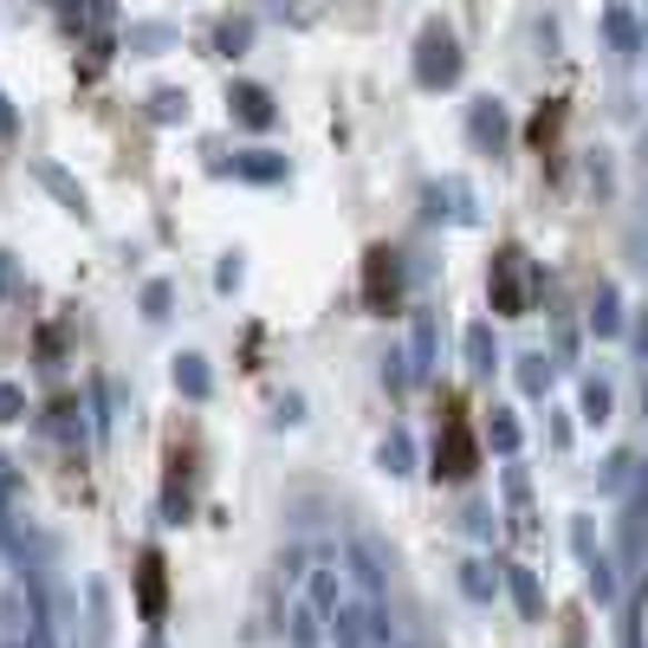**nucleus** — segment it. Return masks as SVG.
Instances as JSON below:
<instances>
[{
	"instance_id": "1",
	"label": "nucleus",
	"mask_w": 648,
	"mask_h": 648,
	"mask_svg": "<svg viewBox=\"0 0 648 648\" xmlns=\"http://www.w3.org/2000/svg\"><path fill=\"white\" fill-rule=\"evenodd\" d=\"M473 467H480V441H473L467 402L448 396L441 402V428H435V480H473Z\"/></svg>"
},
{
	"instance_id": "2",
	"label": "nucleus",
	"mask_w": 648,
	"mask_h": 648,
	"mask_svg": "<svg viewBox=\"0 0 648 648\" xmlns=\"http://www.w3.org/2000/svg\"><path fill=\"white\" fill-rule=\"evenodd\" d=\"M494 311L499 318H526V253L519 247H499L494 253Z\"/></svg>"
},
{
	"instance_id": "3",
	"label": "nucleus",
	"mask_w": 648,
	"mask_h": 648,
	"mask_svg": "<svg viewBox=\"0 0 648 648\" xmlns=\"http://www.w3.org/2000/svg\"><path fill=\"white\" fill-rule=\"evenodd\" d=\"M396 299H402V286H396V253H389V247H370V253H363V306L377 311V318H389Z\"/></svg>"
},
{
	"instance_id": "4",
	"label": "nucleus",
	"mask_w": 648,
	"mask_h": 648,
	"mask_svg": "<svg viewBox=\"0 0 648 648\" xmlns=\"http://www.w3.org/2000/svg\"><path fill=\"white\" fill-rule=\"evenodd\" d=\"M421 52H428V59H421V78H428V84H435V78H455V72H460L455 39H448V33H428V39H421Z\"/></svg>"
},
{
	"instance_id": "5",
	"label": "nucleus",
	"mask_w": 648,
	"mask_h": 648,
	"mask_svg": "<svg viewBox=\"0 0 648 648\" xmlns=\"http://www.w3.org/2000/svg\"><path fill=\"white\" fill-rule=\"evenodd\" d=\"M558 130H565V104L551 98V104H545V111L532 117V150H538V156H551V143H558Z\"/></svg>"
},
{
	"instance_id": "6",
	"label": "nucleus",
	"mask_w": 648,
	"mask_h": 648,
	"mask_svg": "<svg viewBox=\"0 0 648 648\" xmlns=\"http://www.w3.org/2000/svg\"><path fill=\"white\" fill-rule=\"evenodd\" d=\"M143 616H162V551H143Z\"/></svg>"
}]
</instances>
